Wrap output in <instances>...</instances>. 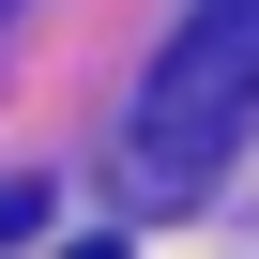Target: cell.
Instances as JSON below:
<instances>
[{"instance_id":"obj_1","label":"cell","mask_w":259,"mask_h":259,"mask_svg":"<svg viewBox=\"0 0 259 259\" xmlns=\"http://www.w3.org/2000/svg\"><path fill=\"white\" fill-rule=\"evenodd\" d=\"M259 138V0H198V16L168 31V61L138 76V122H122V168L198 198L229 153Z\"/></svg>"},{"instance_id":"obj_2","label":"cell","mask_w":259,"mask_h":259,"mask_svg":"<svg viewBox=\"0 0 259 259\" xmlns=\"http://www.w3.org/2000/svg\"><path fill=\"white\" fill-rule=\"evenodd\" d=\"M31 229H46V198H31V183H0V244H31Z\"/></svg>"},{"instance_id":"obj_3","label":"cell","mask_w":259,"mask_h":259,"mask_svg":"<svg viewBox=\"0 0 259 259\" xmlns=\"http://www.w3.org/2000/svg\"><path fill=\"white\" fill-rule=\"evenodd\" d=\"M61 259H122V244H107V229H92V244H61Z\"/></svg>"},{"instance_id":"obj_4","label":"cell","mask_w":259,"mask_h":259,"mask_svg":"<svg viewBox=\"0 0 259 259\" xmlns=\"http://www.w3.org/2000/svg\"><path fill=\"white\" fill-rule=\"evenodd\" d=\"M0 16H16V0H0Z\"/></svg>"}]
</instances>
